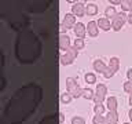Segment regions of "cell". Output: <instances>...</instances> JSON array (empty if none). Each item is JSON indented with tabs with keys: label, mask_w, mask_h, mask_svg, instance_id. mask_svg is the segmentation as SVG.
Listing matches in <instances>:
<instances>
[{
	"label": "cell",
	"mask_w": 132,
	"mask_h": 124,
	"mask_svg": "<svg viewBox=\"0 0 132 124\" xmlns=\"http://www.w3.org/2000/svg\"><path fill=\"white\" fill-rule=\"evenodd\" d=\"M63 120H65L63 113H59V123H63Z\"/></svg>",
	"instance_id": "f1b7e54d"
},
{
	"label": "cell",
	"mask_w": 132,
	"mask_h": 124,
	"mask_svg": "<svg viewBox=\"0 0 132 124\" xmlns=\"http://www.w3.org/2000/svg\"><path fill=\"white\" fill-rule=\"evenodd\" d=\"M98 12V6H95V4H88V6H85V14L87 15H95Z\"/></svg>",
	"instance_id": "5bb4252c"
},
{
	"label": "cell",
	"mask_w": 132,
	"mask_h": 124,
	"mask_svg": "<svg viewBox=\"0 0 132 124\" xmlns=\"http://www.w3.org/2000/svg\"><path fill=\"white\" fill-rule=\"evenodd\" d=\"M94 69H95V72H101V73H105V70L107 69V66L105 65V62L103 61H94Z\"/></svg>",
	"instance_id": "7c38bea8"
},
{
	"label": "cell",
	"mask_w": 132,
	"mask_h": 124,
	"mask_svg": "<svg viewBox=\"0 0 132 124\" xmlns=\"http://www.w3.org/2000/svg\"><path fill=\"white\" fill-rule=\"evenodd\" d=\"M106 105L109 107V112H117V98L110 97L106 99Z\"/></svg>",
	"instance_id": "30bf717a"
},
{
	"label": "cell",
	"mask_w": 132,
	"mask_h": 124,
	"mask_svg": "<svg viewBox=\"0 0 132 124\" xmlns=\"http://www.w3.org/2000/svg\"><path fill=\"white\" fill-rule=\"evenodd\" d=\"M84 79L88 84H95V83H96V76H95L94 73H87L84 76Z\"/></svg>",
	"instance_id": "e0dca14e"
},
{
	"label": "cell",
	"mask_w": 132,
	"mask_h": 124,
	"mask_svg": "<svg viewBox=\"0 0 132 124\" xmlns=\"http://www.w3.org/2000/svg\"><path fill=\"white\" fill-rule=\"evenodd\" d=\"M74 25H76V17H74L73 14H66L65 19H63V24H62V30L74 28Z\"/></svg>",
	"instance_id": "5b68a950"
},
{
	"label": "cell",
	"mask_w": 132,
	"mask_h": 124,
	"mask_svg": "<svg viewBox=\"0 0 132 124\" xmlns=\"http://www.w3.org/2000/svg\"><path fill=\"white\" fill-rule=\"evenodd\" d=\"M127 76H128V79H129V80L132 81V69H129V70L127 72Z\"/></svg>",
	"instance_id": "4316f807"
},
{
	"label": "cell",
	"mask_w": 132,
	"mask_h": 124,
	"mask_svg": "<svg viewBox=\"0 0 132 124\" xmlns=\"http://www.w3.org/2000/svg\"><path fill=\"white\" fill-rule=\"evenodd\" d=\"M72 14L74 17H82L85 14V6L82 3H74L73 6H72Z\"/></svg>",
	"instance_id": "8992f818"
},
{
	"label": "cell",
	"mask_w": 132,
	"mask_h": 124,
	"mask_svg": "<svg viewBox=\"0 0 132 124\" xmlns=\"http://www.w3.org/2000/svg\"><path fill=\"white\" fill-rule=\"evenodd\" d=\"M124 124H131V123H124Z\"/></svg>",
	"instance_id": "1f68e13d"
},
{
	"label": "cell",
	"mask_w": 132,
	"mask_h": 124,
	"mask_svg": "<svg viewBox=\"0 0 132 124\" xmlns=\"http://www.w3.org/2000/svg\"><path fill=\"white\" fill-rule=\"evenodd\" d=\"M118 66H120V61H118V58H117V57H113V58L110 59L109 66H107V68H109L113 73H116V72L118 70Z\"/></svg>",
	"instance_id": "4fadbf2b"
},
{
	"label": "cell",
	"mask_w": 132,
	"mask_h": 124,
	"mask_svg": "<svg viewBox=\"0 0 132 124\" xmlns=\"http://www.w3.org/2000/svg\"><path fill=\"white\" fill-rule=\"evenodd\" d=\"M129 105L132 106V95H131V97H129Z\"/></svg>",
	"instance_id": "4dcf8cb0"
},
{
	"label": "cell",
	"mask_w": 132,
	"mask_h": 124,
	"mask_svg": "<svg viewBox=\"0 0 132 124\" xmlns=\"http://www.w3.org/2000/svg\"><path fill=\"white\" fill-rule=\"evenodd\" d=\"M128 116H129V120H131V121H132V109L129 110V113H128Z\"/></svg>",
	"instance_id": "f546056e"
},
{
	"label": "cell",
	"mask_w": 132,
	"mask_h": 124,
	"mask_svg": "<svg viewBox=\"0 0 132 124\" xmlns=\"http://www.w3.org/2000/svg\"><path fill=\"white\" fill-rule=\"evenodd\" d=\"M106 94H107V88L105 84H98L96 86V91H95V105L96 103H102L106 98Z\"/></svg>",
	"instance_id": "277c9868"
},
{
	"label": "cell",
	"mask_w": 132,
	"mask_h": 124,
	"mask_svg": "<svg viewBox=\"0 0 132 124\" xmlns=\"http://www.w3.org/2000/svg\"><path fill=\"white\" fill-rule=\"evenodd\" d=\"M70 37L68 35H61L59 36V48L62 51H69L70 50Z\"/></svg>",
	"instance_id": "52a82bcc"
},
{
	"label": "cell",
	"mask_w": 132,
	"mask_h": 124,
	"mask_svg": "<svg viewBox=\"0 0 132 124\" xmlns=\"http://www.w3.org/2000/svg\"><path fill=\"white\" fill-rule=\"evenodd\" d=\"M105 15H106V17H109V18H111V19H113L114 17L117 15V12H116L114 7H107L106 10H105Z\"/></svg>",
	"instance_id": "d6986e66"
},
{
	"label": "cell",
	"mask_w": 132,
	"mask_h": 124,
	"mask_svg": "<svg viewBox=\"0 0 132 124\" xmlns=\"http://www.w3.org/2000/svg\"><path fill=\"white\" fill-rule=\"evenodd\" d=\"M92 123H94V124H107L105 116H94Z\"/></svg>",
	"instance_id": "ac0fdd59"
},
{
	"label": "cell",
	"mask_w": 132,
	"mask_h": 124,
	"mask_svg": "<svg viewBox=\"0 0 132 124\" xmlns=\"http://www.w3.org/2000/svg\"><path fill=\"white\" fill-rule=\"evenodd\" d=\"M127 21H128V24H131V25H132V12H129V14H128Z\"/></svg>",
	"instance_id": "484cf974"
},
{
	"label": "cell",
	"mask_w": 132,
	"mask_h": 124,
	"mask_svg": "<svg viewBox=\"0 0 132 124\" xmlns=\"http://www.w3.org/2000/svg\"><path fill=\"white\" fill-rule=\"evenodd\" d=\"M98 26L102 29V30H109V29L111 28V24H110V21H109V18H99V21H98Z\"/></svg>",
	"instance_id": "8fae6325"
},
{
	"label": "cell",
	"mask_w": 132,
	"mask_h": 124,
	"mask_svg": "<svg viewBox=\"0 0 132 124\" xmlns=\"http://www.w3.org/2000/svg\"><path fill=\"white\" fill-rule=\"evenodd\" d=\"M73 30H74V35L77 36V39H84V37H85L87 28L84 26V24H81V22L76 24V25H74V28H73Z\"/></svg>",
	"instance_id": "ba28073f"
},
{
	"label": "cell",
	"mask_w": 132,
	"mask_h": 124,
	"mask_svg": "<svg viewBox=\"0 0 132 124\" xmlns=\"http://www.w3.org/2000/svg\"><path fill=\"white\" fill-rule=\"evenodd\" d=\"M121 8L124 11H128L129 10L131 12H132V0H129V2H127V3H122L121 4Z\"/></svg>",
	"instance_id": "7402d4cb"
},
{
	"label": "cell",
	"mask_w": 132,
	"mask_h": 124,
	"mask_svg": "<svg viewBox=\"0 0 132 124\" xmlns=\"http://www.w3.org/2000/svg\"><path fill=\"white\" fill-rule=\"evenodd\" d=\"M88 35L89 36H92V37H96L98 36V30H99V28H98V24H96V21H91V22H88Z\"/></svg>",
	"instance_id": "9c48e42d"
},
{
	"label": "cell",
	"mask_w": 132,
	"mask_h": 124,
	"mask_svg": "<svg viewBox=\"0 0 132 124\" xmlns=\"http://www.w3.org/2000/svg\"><path fill=\"white\" fill-rule=\"evenodd\" d=\"M66 92H69L73 98L82 97V88L78 86L76 79H73V77L66 79Z\"/></svg>",
	"instance_id": "6da1fadb"
},
{
	"label": "cell",
	"mask_w": 132,
	"mask_h": 124,
	"mask_svg": "<svg viewBox=\"0 0 132 124\" xmlns=\"http://www.w3.org/2000/svg\"><path fill=\"white\" fill-rule=\"evenodd\" d=\"M74 47H76L77 50H81L82 47H84V39H76V41H74Z\"/></svg>",
	"instance_id": "603a6c76"
},
{
	"label": "cell",
	"mask_w": 132,
	"mask_h": 124,
	"mask_svg": "<svg viewBox=\"0 0 132 124\" xmlns=\"http://www.w3.org/2000/svg\"><path fill=\"white\" fill-rule=\"evenodd\" d=\"M72 95H70L69 92H65V94H62V97H61V101L62 103H69L70 101H72Z\"/></svg>",
	"instance_id": "ffe728a7"
},
{
	"label": "cell",
	"mask_w": 132,
	"mask_h": 124,
	"mask_svg": "<svg viewBox=\"0 0 132 124\" xmlns=\"http://www.w3.org/2000/svg\"><path fill=\"white\" fill-rule=\"evenodd\" d=\"M113 74H114V73L111 72V70H110L109 68H107V69L105 70V73H103V76H105L106 79H110V77H113Z\"/></svg>",
	"instance_id": "d4e9b609"
},
{
	"label": "cell",
	"mask_w": 132,
	"mask_h": 124,
	"mask_svg": "<svg viewBox=\"0 0 132 124\" xmlns=\"http://www.w3.org/2000/svg\"><path fill=\"white\" fill-rule=\"evenodd\" d=\"M72 124H85V120L82 117H78V116H76V117L72 119Z\"/></svg>",
	"instance_id": "cb8c5ba5"
},
{
	"label": "cell",
	"mask_w": 132,
	"mask_h": 124,
	"mask_svg": "<svg viewBox=\"0 0 132 124\" xmlns=\"http://www.w3.org/2000/svg\"><path fill=\"white\" fill-rule=\"evenodd\" d=\"M82 97L85 99H94L95 98V92L89 88H82Z\"/></svg>",
	"instance_id": "9a60e30c"
},
{
	"label": "cell",
	"mask_w": 132,
	"mask_h": 124,
	"mask_svg": "<svg viewBox=\"0 0 132 124\" xmlns=\"http://www.w3.org/2000/svg\"><path fill=\"white\" fill-rule=\"evenodd\" d=\"M110 3H111V4H122V3H121V0H111Z\"/></svg>",
	"instance_id": "83f0119b"
},
{
	"label": "cell",
	"mask_w": 132,
	"mask_h": 124,
	"mask_svg": "<svg viewBox=\"0 0 132 124\" xmlns=\"http://www.w3.org/2000/svg\"><path fill=\"white\" fill-rule=\"evenodd\" d=\"M127 18H128V15L125 12H117V15L111 19V28H113L116 32H118L120 29L122 28V25L125 24Z\"/></svg>",
	"instance_id": "3957f363"
},
{
	"label": "cell",
	"mask_w": 132,
	"mask_h": 124,
	"mask_svg": "<svg viewBox=\"0 0 132 124\" xmlns=\"http://www.w3.org/2000/svg\"><path fill=\"white\" fill-rule=\"evenodd\" d=\"M124 91L132 95V81L131 80H128V81L124 83Z\"/></svg>",
	"instance_id": "44dd1931"
},
{
	"label": "cell",
	"mask_w": 132,
	"mask_h": 124,
	"mask_svg": "<svg viewBox=\"0 0 132 124\" xmlns=\"http://www.w3.org/2000/svg\"><path fill=\"white\" fill-rule=\"evenodd\" d=\"M94 112L96 116H103V112H105V106L102 105V103H96V105L94 106Z\"/></svg>",
	"instance_id": "2e32d148"
},
{
	"label": "cell",
	"mask_w": 132,
	"mask_h": 124,
	"mask_svg": "<svg viewBox=\"0 0 132 124\" xmlns=\"http://www.w3.org/2000/svg\"><path fill=\"white\" fill-rule=\"evenodd\" d=\"M77 54H78V50L74 47H70L69 51H66V54H63V55L61 57V64L62 65H70V64H73V61L76 59V57H77Z\"/></svg>",
	"instance_id": "7a4b0ae2"
}]
</instances>
